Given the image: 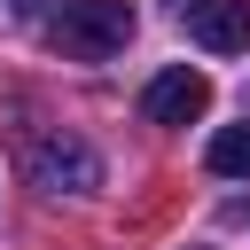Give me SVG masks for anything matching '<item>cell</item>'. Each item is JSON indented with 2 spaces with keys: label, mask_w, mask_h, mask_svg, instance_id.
<instances>
[{
  "label": "cell",
  "mask_w": 250,
  "mask_h": 250,
  "mask_svg": "<svg viewBox=\"0 0 250 250\" xmlns=\"http://www.w3.org/2000/svg\"><path fill=\"white\" fill-rule=\"evenodd\" d=\"M133 39V0H55V47L70 62H109Z\"/></svg>",
  "instance_id": "1"
},
{
  "label": "cell",
  "mask_w": 250,
  "mask_h": 250,
  "mask_svg": "<svg viewBox=\"0 0 250 250\" xmlns=\"http://www.w3.org/2000/svg\"><path fill=\"white\" fill-rule=\"evenodd\" d=\"M23 172H31V188H47V195H94V188H102V156H94L78 133H31V141H23Z\"/></svg>",
  "instance_id": "2"
},
{
  "label": "cell",
  "mask_w": 250,
  "mask_h": 250,
  "mask_svg": "<svg viewBox=\"0 0 250 250\" xmlns=\"http://www.w3.org/2000/svg\"><path fill=\"white\" fill-rule=\"evenodd\" d=\"M141 109H148V125H195V117L211 109V78H203V70H188V62H172V70H156V78H148Z\"/></svg>",
  "instance_id": "3"
},
{
  "label": "cell",
  "mask_w": 250,
  "mask_h": 250,
  "mask_svg": "<svg viewBox=\"0 0 250 250\" xmlns=\"http://www.w3.org/2000/svg\"><path fill=\"white\" fill-rule=\"evenodd\" d=\"M180 23L211 55H242L250 47V0H180Z\"/></svg>",
  "instance_id": "4"
},
{
  "label": "cell",
  "mask_w": 250,
  "mask_h": 250,
  "mask_svg": "<svg viewBox=\"0 0 250 250\" xmlns=\"http://www.w3.org/2000/svg\"><path fill=\"white\" fill-rule=\"evenodd\" d=\"M211 172L219 180H250V125H219L211 133Z\"/></svg>",
  "instance_id": "5"
},
{
  "label": "cell",
  "mask_w": 250,
  "mask_h": 250,
  "mask_svg": "<svg viewBox=\"0 0 250 250\" xmlns=\"http://www.w3.org/2000/svg\"><path fill=\"white\" fill-rule=\"evenodd\" d=\"M16 8H55V0H16Z\"/></svg>",
  "instance_id": "6"
}]
</instances>
